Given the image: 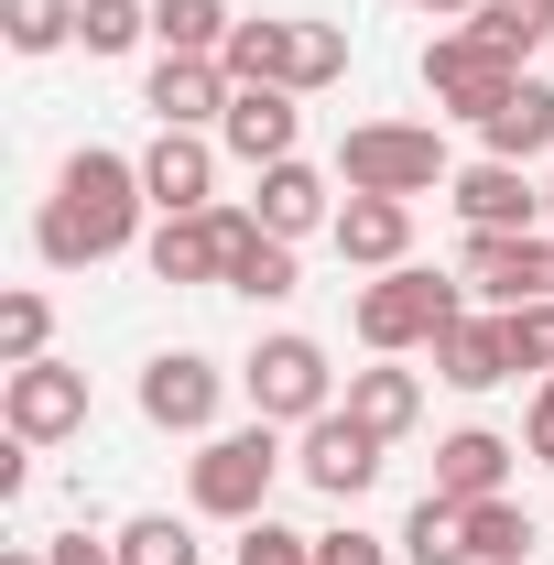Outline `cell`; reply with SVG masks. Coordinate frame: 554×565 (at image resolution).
I'll return each mask as SVG.
<instances>
[{
    "label": "cell",
    "instance_id": "277c9868",
    "mask_svg": "<svg viewBox=\"0 0 554 565\" xmlns=\"http://www.w3.org/2000/svg\"><path fill=\"white\" fill-rule=\"evenodd\" d=\"M479 294L457 273H424V262H403V273H370L359 282V305H348V327H359V349L370 359H403V349H435L457 316H468Z\"/></svg>",
    "mask_w": 554,
    "mask_h": 565
},
{
    "label": "cell",
    "instance_id": "83f0119b",
    "mask_svg": "<svg viewBox=\"0 0 554 565\" xmlns=\"http://www.w3.org/2000/svg\"><path fill=\"white\" fill-rule=\"evenodd\" d=\"M109 544H120V565H207L196 522H174V511H141V522H120Z\"/></svg>",
    "mask_w": 554,
    "mask_h": 565
},
{
    "label": "cell",
    "instance_id": "484cf974",
    "mask_svg": "<svg viewBox=\"0 0 554 565\" xmlns=\"http://www.w3.org/2000/svg\"><path fill=\"white\" fill-rule=\"evenodd\" d=\"M392 544H403V565H468V500H435V490H424L414 522H403Z\"/></svg>",
    "mask_w": 554,
    "mask_h": 565
},
{
    "label": "cell",
    "instance_id": "ac0fdd59",
    "mask_svg": "<svg viewBox=\"0 0 554 565\" xmlns=\"http://www.w3.org/2000/svg\"><path fill=\"white\" fill-rule=\"evenodd\" d=\"M294 141H305L294 87H239V98H228V120H217V152H239L251 174H262V163H294Z\"/></svg>",
    "mask_w": 554,
    "mask_h": 565
},
{
    "label": "cell",
    "instance_id": "44dd1931",
    "mask_svg": "<svg viewBox=\"0 0 554 565\" xmlns=\"http://www.w3.org/2000/svg\"><path fill=\"white\" fill-rule=\"evenodd\" d=\"M338 403L370 424L381 446H403V435L424 424V370H392V359H370V370H348V392H338Z\"/></svg>",
    "mask_w": 554,
    "mask_h": 565
},
{
    "label": "cell",
    "instance_id": "cb8c5ba5",
    "mask_svg": "<svg viewBox=\"0 0 554 565\" xmlns=\"http://www.w3.org/2000/svg\"><path fill=\"white\" fill-rule=\"evenodd\" d=\"M468 33L500 44L511 66H533V55L554 44V0H479V11H468Z\"/></svg>",
    "mask_w": 554,
    "mask_h": 565
},
{
    "label": "cell",
    "instance_id": "8d00e7d4",
    "mask_svg": "<svg viewBox=\"0 0 554 565\" xmlns=\"http://www.w3.org/2000/svg\"><path fill=\"white\" fill-rule=\"evenodd\" d=\"M0 565H44V544H11V555H0Z\"/></svg>",
    "mask_w": 554,
    "mask_h": 565
},
{
    "label": "cell",
    "instance_id": "ffe728a7",
    "mask_svg": "<svg viewBox=\"0 0 554 565\" xmlns=\"http://www.w3.org/2000/svg\"><path fill=\"white\" fill-rule=\"evenodd\" d=\"M511 435H489V424H457L446 446H435V500H500L511 490Z\"/></svg>",
    "mask_w": 554,
    "mask_h": 565
},
{
    "label": "cell",
    "instance_id": "603a6c76",
    "mask_svg": "<svg viewBox=\"0 0 554 565\" xmlns=\"http://www.w3.org/2000/svg\"><path fill=\"white\" fill-rule=\"evenodd\" d=\"M239 11L228 0H152V55H228Z\"/></svg>",
    "mask_w": 554,
    "mask_h": 565
},
{
    "label": "cell",
    "instance_id": "d590c367",
    "mask_svg": "<svg viewBox=\"0 0 554 565\" xmlns=\"http://www.w3.org/2000/svg\"><path fill=\"white\" fill-rule=\"evenodd\" d=\"M44 565H120V544H98V533H44Z\"/></svg>",
    "mask_w": 554,
    "mask_h": 565
},
{
    "label": "cell",
    "instance_id": "8992f818",
    "mask_svg": "<svg viewBox=\"0 0 554 565\" xmlns=\"http://www.w3.org/2000/svg\"><path fill=\"white\" fill-rule=\"evenodd\" d=\"M239 392H251L262 424H294V435H305L316 414H338L348 381H338V359L316 349L305 327H273V338H251V359H239Z\"/></svg>",
    "mask_w": 554,
    "mask_h": 565
},
{
    "label": "cell",
    "instance_id": "4dcf8cb0",
    "mask_svg": "<svg viewBox=\"0 0 554 565\" xmlns=\"http://www.w3.org/2000/svg\"><path fill=\"white\" fill-rule=\"evenodd\" d=\"M22 359H55V305L22 282V294H0V370H22Z\"/></svg>",
    "mask_w": 554,
    "mask_h": 565
},
{
    "label": "cell",
    "instance_id": "7a4b0ae2",
    "mask_svg": "<svg viewBox=\"0 0 554 565\" xmlns=\"http://www.w3.org/2000/svg\"><path fill=\"white\" fill-rule=\"evenodd\" d=\"M228 87H294V98H316V87H338L348 76V33L338 22H305V11H239V33H228Z\"/></svg>",
    "mask_w": 554,
    "mask_h": 565
},
{
    "label": "cell",
    "instance_id": "836d02e7",
    "mask_svg": "<svg viewBox=\"0 0 554 565\" xmlns=\"http://www.w3.org/2000/svg\"><path fill=\"white\" fill-rule=\"evenodd\" d=\"M403 544H381V533H359V522H338V533H316V565H392Z\"/></svg>",
    "mask_w": 554,
    "mask_h": 565
},
{
    "label": "cell",
    "instance_id": "9a60e30c",
    "mask_svg": "<svg viewBox=\"0 0 554 565\" xmlns=\"http://www.w3.org/2000/svg\"><path fill=\"white\" fill-rule=\"evenodd\" d=\"M294 468H305V490H327V500H359L370 479H381V435H370V424H359V414L338 403V414H316V424H305Z\"/></svg>",
    "mask_w": 554,
    "mask_h": 565
},
{
    "label": "cell",
    "instance_id": "f546056e",
    "mask_svg": "<svg viewBox=\"0 0 554 565\" xmlns=\"http://www.w3.org/2000/svg\"><path fill=\"white\" fill-rule=\"evenodd\" d=\"M76 44L87 55H141L152 44V0H76Z\"/></svg>",
    "mask_w": 554,
    "mask_h": 565
},
{
    "label": "cell",
    "instance_id": "6da1fadb",
    "mask_svg": "<svg viewBox=\"0 0 554 565\" xmlns=\"http://www.w3.org/2000/svg\"><path fill=\"white\" fill-rule=\"evenodd\" d=\"M141 152H109V141H76L66 163H55V196L33 207V250H44V273H98V262H120L141 239Z\"/></svg>",
    "mask_w": 554,
    "mask_h": 565
},
{
    "label": "cell",
    "instance_id": "5b68a950",
    "mask_svg": "<svg viewBox=\"0 0 554 565\" xmlns=\"http://www.w3.org/2000/svg\"><path fill=\"white\" fill-rule=\"evenodd\" d=\"M338 185L348 196H446L457 185V152L435 120H359L338 141Z\"/></svg>",
    "mask_w": 554,
    "mask_h": 565
},
{
    "label": "cell",
    "instance_id": "d6a6232c",
    "mask_svg": "<svg viewBox=\"0 0 554 565\" xmlns=\"http://www.w3.org/2000/svg\"><path fill=\"white\" fill-rule=\"evenodd\" d=\"M511 370H554V305H511Z\"/></svg>",
    "mask_w": 554,
    "mask_h": 565
},
{
    "label": "cell",
    "instance_id": "e575fe53",
    "mask_svg": "<svg viewBox=\"0 0 554 565\" xmlns=\"http://www.w3.org/2000/svg\"><path fill=\"white\" fill-rule=\"evenodd\" d=\"M522 457L554 468V370H544V392H533V414H522Z\"/></svg>",
    "mask_w": 554,
    "mask_h": 565
},
{
    "label": "cell",
    "instance_id": "1f68e13d",
    "mask_svg": "<svg viewBox=\"0 0 554 565\" xmlns=\"http://www.w3.org/2000/svg\"><path fill=\"white\" fill-rule=\"evenodd\" d=\"M228 565H316V533H283L273 511H262V522H239V544H228Z\"/></svg>",
    "mask_w": 554,
    "mask_h": 565
},
{
    "label": "cell",
    "instance_id": "e0dca14e",
    "mask_svg": "<svg viewBox=\"0 0 554 565\" xmlns=\"http://www.w3.org/2000/svg\"><path fill=\"white\" fill-rule=\"evenodd\" d=\"M338 262L348 273H403L414 262V196H338Z\"/></svg>",
    "mask_w": 554,
    "mask_h": 565
},
{
    "label": "cell",
    "instance_id": "f35d334b",
    "mask_svg": "<svg viewBox=\"0 0 554 565\" xmlns=\"http://www.w3.org/2000/svg\"><path fill=\"white\" fill-rule=\"evenodd\" d=\"M544 228H554V174H544Z\"/></svg>",
    "mask_w": 554,
    "mask_h": 565
},
{
    "label": "cell",
    "instance_id": "f1b7e54d",
    "mask_svg": "<svg viewBox=\"0 0 554 565\" xmlns=\"http://www.w3.org/2000/svg\"><path fill=\"white\" fill-rule=\"evenodd\" d=\"M0 44H11V55H66L76 44V0H0Z\"/></svg>",
    "mask_w": 554,
    "mask_h": 565
},
{
    "label": "cell",
    "instance_id": "d4e9b609",
    "mask_svg": "<svg viewBox=\"0 0 554 565\" xmlns=\"http://www.w3.org/2000/svg\"><path fill=\"white\" fill-rule=\"evenodd\" d=\"M468 565H533V511L500 490V500H468Z\"/></svg>",
    "mask_w": 554,
    "mask_h": 565
},
{
    "label": "cell",
    "instance_id": "4fadbf2b",
    "mask_svg": "<svg viewBox=\"0 0 554 565\" xmlns=\"http://www.w3.org/2000/svg\"><path fill=\"white\" fill-rule=\"evenodd\" d=\"M141 196H152V217L217 207V131H152L141 141Z\"/></svg>",
    "mask_w": 554,
    "mask_h": 565
},
{
    "label": "cell",
    "instance_id": "5bb4252c",
    "mask_svg": "<svg viewBox=\"0 0 554 565\" xmlns=\"http://www.w3.org/2000/svg\"><path fill=\"white\" fill-rule=\"evenodd\" d=\"M446 207H457V228H544V185H533V163L479 152V163H457Z\"/></svg>",
    "mask_w": 554,
    "mask_h": 565
},
{
    "label": "cell",
    "instance_id": "4316f807",
    "mask_svg": "<svg viewBox=\"0 0 554 565\" xmlns=\"http://www.w3.org/2000/svg\"><path fill=\"white\" fill-rule=\"evenodd\" d=\"M217 294H239V305H283V294H305V273H294V239H273V228H262V239L228 262V282H217Z\"/></svg>",
    "mask_w": 554,
    "mask_h": 565
},
{
    "label": "cell",
    "instance_id": "2e32d148",
    "mask_svg": "<svg viewBox=\"0 0 554 565\" xmlns=\"http://www.w3.org/2000/svg\"><path fill=\"white\" fill-rule=\"evenodd\" d=\"M251 217H262L273 239H294V250H305L316 228H338V185H327L305 152H294V163H262V174H251Z\"/></svg>",
    "mask_w": 554,
    "mask_h": 565
},
{
    "label": "cell",
    "instance_id": "ba28073f",
    "mask_svg": "<svg viewBox=\"0 0 554 565\" xmlns=\"http://www.w3.org/2000/svg\"><path fill=\"white\" fill-rule=\"evenodd\" d=\"M522 76H533V66H511L500 44H479V33H468V22L424 44V98H435V120H489Z\"/></svg>",
    "mask_w": 554,
    "mask_h": 565
},
{
    "label": "cell",
    "instance_id": "d6986e66",
    "mask_svg": "<svg viewBox=\"0 0 554 565\" xmlns=\"http://www.w3.org/2000/svg\"><path fill=\"white\" fill-rule=\"evenodd\" d=\"M435 381H446V392H500V381H522V370H511V316L468 305V316L435 338Z\"/></svg>",
    "mask_w": 554,
    "mask_h": 565
},
{
    "label": "cell",
    "instance_id": "7402d4cb",
    "mask_svg": "<svg viewBox=\"0 0 554 565\" xmlns=\"http://www.w3.org/2000/svg\"><path fill=\"white\" fill-rule=\"evenodd\" d=\"M479 141L500 152V163H544V152H554V87H544V76H522V87L479 120Z\"/></svg>",
    "mask_w": 554,
    "mask_h": 565
},
{
    "label": "cell",
    "instance_id": "74e56055",
    "mask_svg": "<svg viewBox=\"0 0 554 565\" xmlns=\"http://www.w3.org/2000/svg\"><path fill=\"white\" fill-rule=\"evenodd\" d=\"M414 11H479V0H414Z\"/></svg>",
    "mask_w": 554,
    "mask_h": 565
},
{
    "label": "cell",
    "instance_id": "7c38bea8",
    "mask_svg": "<svg viewBox=\"0 0 554 565\" xmlns=\"http://www.w3.org/2000/svg\"><path fill=\"white\" fill-rule=\"evenodd\" d=\"M228 66L217 55H152V76H141V109H152V131H217L228 120Z\"/></svg>",
    "mask_w": 554,
    "mask_h": 565
},
{
    "label": "cell",
    "instance_id": "30bf717a",
    "mask_svg": "<svg viewBox=\"0 0 554 565\" xmlns=\"http://www.w3.org/2000/svg\"><path fill=\"white\" fill-rule=\"evenodd\" d=\"M0 424H11L22 446L87 435V370H76V359H22V370H0Z\"/></svg>",
    "mask_w": 554,
    "mask_h": 565
},
{
    "label": "cell",
    "instance_id": "9c48e42d",
    "mask_svg": "<svg viewBox=\"0 0 554 565\" xmlns=\"http://www.w3.org/2000/svg\"><path fill=\"white\" fill-rule=\"evenodd\" d=\"M251 239H262L251 207H196V217H152L141 262H152V282H228V262H239Z\"/></svg>",
    "mask_w": 554,
    "mask_h": 565
},
{
    "label": "cell",
    "instance_id": "8fae6325",
    "mask_svg": "<svg viewBox=\"0 0 554 565\" xmlns=\"http://www.w3.org/2000/svg\"><path fill=\"white\" fill-rule=\"evenodd\" d=\"M141 424L152 435H217V403H228V370H217L207 349H163V359H141Z\"/></svg>",
    "mask_w": 554,
    "mask_h": 565
},
{
    "label": "cell",
    "instance_id": "3957f363",
    "mask_svg": "<svg viewBox=\"0 0 554 565\" xmlns=\"http://www.w3.org/2000/svg\"><path fill=\"white\" fill-rule=\"evenodd\" d=\"M283 424H217V435H196V457H185V500L207 511V522H262L283 490Z\"/></svg>",
    "mask_w": 554,
    "mask_h": 565
},
{
    "label": "cell",
    "instance_id": "52a82bcc",
    "mask_svg": "<svg viewBox=\"0 0 554 565\" xmlns=\"http://www.w3.org/2000/svg\"><path fill=\"white\" fill-rule=\"evenodd\" d=\"M457 282L479 294L489 316H511V305H554V228H468Z\"/></svg>",
    "mask_w": 554,
    "mask_h": 565
}]
</instances>
